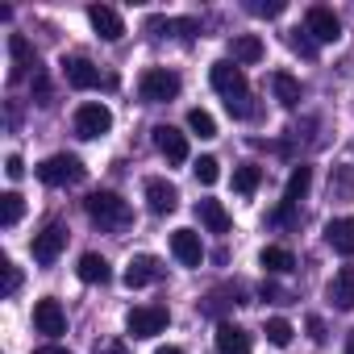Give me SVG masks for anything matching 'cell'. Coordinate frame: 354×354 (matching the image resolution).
<instances>
[{
  "instance_id": "6da1fadb",
  "label": "cell",
  "mask_w": 354,
  "mask_h": 354,
  "mask_svg": "<svg viewBox=\"0 0 354 354\" xmlns=\"http://www.w3.org/2000/svg\"><path fill=\"white\" fill-rule=\"evenodd\" d=\"M88 175V167L75 158V154H50L38 162V180L50 184V188H67V184H80Z\"/></svg>"
},
{
  "instance_id": "7a4b0ae2",
  "label": "cell",
  "mask_w": 354,
  "mask_h": 354,
  "mask_svg": "<svg viewBox=\"0 0 354 354\" xmlns=\"http://www.w3.org/2000/svg\"><path fill=\"white\" fill-rule=\"evenodd\" d=\"M84 209H88V217H92L100 230H117V225L129 221V205H125L117 192H92V196L84 201Z\"/></svg>"
},
{
  "instance_id": "3957f363",
  "label": "cell",
  "mask_w": 354,
  "mask_h": 354,
  "mask_svg": "<svg viewBox=\"0 0 354 354\" xmlns=\"http://www.w3.org/2000/svg\"><path fill=\"white\" fill-rule=\"evenodd\" d=\"M138 96H142L146 104H167V100L180 96V75L167 71V67H150V71H142V80H138Z\"/></svg>"
},
{
  "instance_id": "277c9868",
  "label": "cell",
  "mask_w": 354,
  "mask_h": 354,
  "mask_svg": "<svg viewBox=\"0 0 354 354\" xmlns=\"http://www.w3.org/2000/svg\"><path fill=\"white\" fill-rule=\"evenodd\" d=\"M209 80H213V88L225 96V104H238V100H246V71H242L234 59H221V63H213Z\"/></svg>"
},
{
  "instance_id": "5b68a950",
  "label": "cell",
  "mask_w": 354,
  "mask_h": 354,
  "mask_svg": "<svg viewBox=\"0 0 354 354\" xmlns=\"http://www.w3.org/2000/svg\"><path fill=\"white\" fill-rule=\"evenodd\" d=\"M109 129H113V113H109V104L88 100V104L75 109V133H80V138H104Z\"/></svg>"
},
{
  "instance_id": "8992f818",
  "label": "cell",
  "mask_w": 354,
  "mask_h": 354,
  "mask_svg": "<svg viewBox=\"0 0 354 354\" xmlns=\"http://www.w3.org/2000/svg\"><path fill=\"white\" fill-rule=\"evenodd\" d=\"M167 308H158V304H142V308H129V317H125V329H129V337H154V333H162L167 329Z\"/></svg>"
},
{
  "instance_id": "52a82bcc",
  "label": "cell",
  "mask_w": 354,
  "mask_h": 354,
  "mask_svg": "<svg viewBox=\"0 0 354 354\" xmlns=\"http://www.w3.org/2000/svg\"><path fill=\"white\" fill-rule=\"evenodd\" d=\"M304 34H313V42H337V38H342V21H337L333 9L313 5V9L304 13Z\"/></svg>"
},
{
  "instance_id": "ba28073f",
  "label": "cell",
  "mask_w": 354,
  "mask_h": 354,
  "mask_svg": "<svg viewBox=\"0 0 354 354\" xmlns=\"http://www.w3.org/2000/svg\"><path fill=\"white\" fill-rule=\"evenodd\" d=\"M63 246H67V230H63V225L55 221V225H46V230H42V234L34 238V246H30V250H34V263L50 267V263H55V259L63 254Z\"/></svg>"
},
{
  "instance_id": "9c48e42d",
  "label": "cell",
  "mask_w": 354,
  "mask_h": 354,
  "mask_svg": "<svg viewBox=\"0 0 354 354\" xmlns=\"http://www.w3.org/2000/svg\"><path fill=\"white\" fill-rule=\"evenodd\" d=\"M34 325H38V333H46V337L67 333V313H63V304H59L55 296L38 300V304H34Z\"/></svg>"
},
{
  "instance_id": "30bf717a",
  "label": "cell",
  "mask_w": 354,
  "mask_h": 354,
  "mask_svg": "<svg viewBox=\"0 0 354 354\" xmlns=\"http://www.w3.org/2000/svg\"><path fill=\"white\" fill-rule=\"evenodd\" d=\"M125 288H146V283H154V279H162V263L154 259V254H133L129 263H125Z\"/></svg>"
},
{
  "instance_id": "8fae6325",
  "label": "cell",
  "mask_w": 354,
  "mask_h": 354,
  "mask_svg": "<svg viewBox=\"0 0 354 354\" xmlns=\"http://www.w3.org/2000/svg\"><path fill=\"white\" fill-rule=\"evenodd\" d=\"M146 205L154 217H167V213L180 209V188L167 184V180H146Z\"/></svg>"
},
{
  "instance_id": "7c38bea8",
  "label": "cell",
  "mask_w": 354,
  "mask_h": 354,
  "mask_svg": "<svg viewBox=\"0 0 354 354\" xmlns=\"http://www.w3.org/2000/svg\"><path fill=\"white\" fill-rule=\"evenodd\" d=\"M154 146L167 154V162H188V133L175 125H154Z\"/></svg>"
},
{
  "instance_id": "4fadbf2b",
  "label": "cell",
  "mask_w": 354,
  "mask_h": 354,
  "mask_svg": "<svg viewBox=\"0 0 354 354\" xmlns=\"http://www.w3.org/2000/svg\"><path fill=\"white\" fill-rule=\"evenodd\" d=\"M171 254L180 259L184 267H201V259H205L201 234H196V230H175V234H171Z\"/></svg>"
},
{
  "instance_id": "5bb4252c",
  "label": "cell",
  "mask_w": 354,
  "mask_h": 354,
  "mask_svg": "<svg viewBox=\"0 0 354 354\" xmlns=\"http://www.w3.org/2000/svg\"><path fill=\"white\" fill-rule=\"evenodd\" d=\"M88 21H92V30H96L104 42H121V38H125V21H121L117 9H109V5H92V9H88Z\"/></svg>"
},
{
  "instance_id": "9a60e30c",
  "label": "cell",
  "mask_w": 354,
  "mask_h": 354,
  "mask_svg": "<svg viewBox=\"0 0 354 354\" xmlns=\"http://www.w3.org/2000/svg\"><path fill=\"white\" fill-rule=\"evenodd\" d=\"M325 242H329L337 254L354 259V217H333V221L325 225Z\"/></svg>"
},
{
  "instance_id": "2e32d148",
  "label": "cell",
  "mask_w": 354,
  "mask_h": 354,
  "mask_svg": "<svg viewBox=\"0 0 354 354\" xmlns=\"http://www.w3.org/2000/svg\"><path fill=\"white\" fill-rule=\"evenodd\" d=\"M63 75H67V84L80 88V92H88V88L100 84V71H96L88 59H80V55H75V59H63Z\"/></svg>"
},
{
  "instance_id": "e0dca14e",
  "label": "cell",
  "mask_w": 354,
  "mask_h": 354,
  "mask_svg": "<svg viewBox=\"0 0 354 354\" xmlns=\"http://www.w3.org/2000/svg\"><path fill=\"white\" fill-rule=\"evenodd\" d=\"M329 300H333V308H342V313L354 308V267H342V271L329 279Z\"/></svg>"
},
{
  "instance_id": "ac0fdd59",
  "label": "cell",
  "mask_w": 354,
  "mask_h": 354,
  "mask_svg": "<svg viewBox=\"0 0 354 354\" xmlns=\"http://www.w3.org/2000/svg\"><path fill=\"white\" fill-rule=\"evenodd\" d=\"M217 350L221 354H250V333L230 325V321H221L217 325Z\"/></svg>"
},
{
  "instance_id": "d6986e66",
  "label": "cell",
  "mask_w": 354,
  "mask_h": 354,
  "mask_svg": "<svg viewBox=\"0 0 354 354\" xmlns=\"http://www.w3.org/2000/svg\"><path fill=\"white\" fill-rule=\"evenodd\" d=\"M196 217H201V225H205L209 234H225V230H230V213H225L221 201H201V205H196Z\"/></svg>"
},
{
  "instance_id": "ffe728a7",
  "label": "cell",
  "mask_w": 354,
  "mask_h": 354,
  "mask_svg": "<svg viewBox=\"0 0 354 354\" xmlns=\"http://www.w3.org/2000/svg\"><path fill=\"white\" fill-rule=\"evenodd\" d=\"M9 59H13V80H21L34 67V46L21 34H9Z\"/></svg>"
},
{
  "instance_id": "44dd1931",
  "label": "cell",
  "mask_w": 354,
  "mask_h": 354,
  "mask_svg": "<svg viewBox=\"0 0 354 354\" xmlns=\"http://www.w3.org/2000/svg\"><path fill=\"white\" fill-rule=\"evenodd\" d=\"M271 92H275V100H279L283 109H296V104H300V84H296L288 71H271Z\"/></svg>"
},
{
  "instance_id": "7402d4cb",
  "label": "cell",
  "mask_w": 354,
  "mask_h": 354,
  "mask_svg": "<svg viewBox=\"0 0 354 354\" xmlns=\"http://www.w3.org/2000/svg\"><path fill=\"white\" fill-rule=\"evenodd\" d=\"M308 188H313V167H304V162H300V167H292V175H288L283 201H288V205H296V201H300V196H304Z\"/></svg>"
},
{
  "instance_id": "603a6c76",
  "label": "cell",
  "mask_w": 354,
  "mask_h": 354,
  "mask_svg": "<svg viewBox=\"0 0 354 354\" xmlns=\"http://www.w3.org/2000/svg\"><path fill=\"white\" fill-rule=\"evenodd\" d=\"M259 59H263V38H254V34L234 38V63H238V67H250V63H259Z\"/></svg>"
},
{
  "instance_id": "cb8c5ba5",
  "label": "cell",
  "mask_w": 354,
  "mask_h": 354,
  "mask_svg": "<svg viewBox=\"0 0 354 354\" xmlns=\"http://www.w3.org/2000/svg\"><path fill=\"white\" fill-rule=\"evenodd\" d=\"M259 263H263L271 275H288V271L296 267V259H292V250H288V246H267V250L259 254Z\"/></svg>"
},
{
  "instance_id": "d4e9b609",
  "label": "cell",
  "mask_w": 354,
  "mask_h": 354,
  "mask_svg": "<svg viewBox=\"0 0 354 354\" xmlns=\"http://www.w3.org/2000/svg\"><path fill=\"white\" fill-rule=\"evenodd\" d=\"M259 184H263V167H259V162H242V167L234 171V192L250 196V192H259Z\"/></svg>"
},
{
  "instance_id": "484cf974",
  "label": "cell",
  "mask_w": 354,
  "mask_h": 354,
  "mask_svg": "<svg viewBox=\"0 0 354 354\" xmlns=\"http://www.w3.org/2000/svg\"><path fill=\"white\" fill-rule=\"evenodd\" d=\"M75 271H80V279H84V283H109V275H113V271H109V263H104L100 254H84Z\"/></svg>"
},
{
  "instance_id": "4316f807",
  "label": "cell",
  "mask_w": 354,
  "mask_h": 354,
  "mask_svg": "<svg viewBox=\"0 0 354 354\" xmlns=\"http://www.w3.org/2000/svg\"><path fill=\"white\" fill-rule=\"evenodd\" d=\"M21 213H26V201H21L17 192H5V196H0V225H5V230H13V225L21 221Z\"/></svg>"
},
{
  "instance_id": "83f0119b",
  "label": "cell",
  "mask_w": 354,
  "mask_h": 354,
  "mask_svg": "<svg viewBox=\"0 0 354 354\" xmlns=\"http://www.w3.org/2000/svg\"><path fill=\"white\" fill-rule=\"evenodd\" d=\"M192 171H196V184H205V188L221 180V162H217L213 154H201V158L192 162Z\"/></svg>"
},
{
  "instance_id": "f1b7e54d",
  "label": "cell",
  "mask_w": 354,
  "mask_h": 354,
  "mask_svg": "<svg viewBox=\"0 0 354 354\" xmlns=\"http://www.w3.org/2000/svg\"><path fill=\"white\" fill-rule=\"evenodd\" d=\"M263 333H267V342H271V346H279V350H283V346H292V333H296V329H292V321H283V317H271Z\"/></svg>"
},
{
  "instance_id": "f546056e",
  "label": "cell",
  "mask_w": 354,
  "mask_h": 354,
  "mask_svg": "<svg viewBox=\"0 0 354 354\" xmlns=\"http://www.w3.org/2000/svg\"><path fill=\"white\" fill-rule=\"evenodd\" d=\"M150 30H158V34H180V38H192L201 26H196L192 17H167V21H154Z\"/></svg>"
},
{
  "instance_id": "4dcf8cb0",
  "label": "cell",
  "mask_w": 354,
  "mask_h": 354,
  "mask_svg": "<svg viewBox=\"0 0 354 354\" xmlns=\"http://www.w3.org/2000/svg\"><path fill=\"white\" fill-rule=\"evenodd\" d=\"M188 129H192L196 138H217V121H213V113H205V109H192V113H188Z\"/></svg>"
},
{
  "instance_id": "1f68e13d",
  "label": "cell",
  "mask_w": 354,
  "mask_h": 354,
  "mask_svg": "<svg viewBox=\"0 0 354 354\" xmlns=\"http://www.w3.org/2000/svg\"><path fill=\"white\" fill-rule=\"evenodd\" d=\"M246 9H250L254 17H279L288 5H283V0H271V5H259V0H254V5H246Z\"/></svg>"
},
{
  "instance_id": "d6a6232c",
  "label": "cell",
  "mask_w": 354,
  "mask_h": 354,
  "mask_svg": "<svg viewBox=\"0 0 354 354\" xmlns=\"http://www.w3.org/2000/svg\"><path fill=\"white\" fill-rule=\"evenodd\" d=\"M0 267H5V296H13V292L21 288V271H17V267H13L9 259H5V263H0Z\"/></svg>"
},
{
  "instance_id": "836d02e7",
  "label": "cell",
  "mask_w": 354,
  "mask_h": 354,
  "mask_svg": "<svg viewBox=\"0 0 354 354\" xmlns=\"http://www.w3.org/2000/svg\"><path fill=\"white\" fill-rule=\"evenodd\" d=\"M5 175H9V180H21V175H26V162H21V154H9V158H5Z\"/></svg>"
},
{
  "instance_id": "e575fe53",
  "label": "cell",
  "mask_w": 354,
  "mask_h": 354,
  "mask_svg": "<svg viewBox=\"0 0 354 354\" xmlns=\"http://www.w3.org/2000/svg\"><path fill=\"white\" fill-rule=\"evenodd\" d=\"M304 325H308V337H313V342L321 346V342H325V321H321V317H308Z\"/></svg>"
},
{
  "instance_id": "d590c367",
  "label": "cell",
  "mask_w": 354,
  "mask_h": 354,
  "mask_svg": "<svg viewBox=\"0 0 354 354\" xmlns=\"http://www.w3.org/2000/svg\"><path fill=\"white\" fill-rule=\"evenodd\" d=\"M96 354H129V346L125 342H104V346H96Z\"/></svg>"
},
{
  "instance_id": "8d00e7d4",
  "label": "cell",
  "mask_w": 354,
  "mask_h": 354,
  "mask_svg": "<svg viewBox=\"0 0 354 354\" xmlns=\"http://www.w3.org/2000/svg\"><path fill=\"white\" fill-rule=\"evenodd\" d=\"M292 46H296V50H300V55H313V50H317V46H313V42H308V38H304V34H296V38H292Z\"/></svg>"
},
{
  "instance_id": "74e56055",
  "label": "cell",
  "mask_w": 354,
  "mask_h": 354,
  "mask_svg": "<svg viewBox=\"0 0 354 354\" xmlns=\"http://www.w3.org/2000/svg\"><path fill=\"white\" fill-rule=\"evenodd\" d=\"M34 354H71V350H59V346H42V350H34Z\"/></svg>"
},
{
  "instance_id": "f35d334b",
  "label": "cell",
  "mask_w": 354,
  "mask_h": 354,
  "mask_svg": "<svg viewBox=\"0 0 354 354\" xmlns=\"http://www.w3.org/2000/svg\"><path fill=\"white\" fill-rule=\"evenodd\" d=\"M154 354H184V350H180V346H158Z\"/></svg>"
},
{
  "instance_id": "ab89813d",
  "label": "cell",
  "mask_w": 354,
  "mask_h": 354,
  "mask_svg": "<svg viewBox=\"0 0 354 354\" xmlns=\"http://www.w3.org/2000/svg\"><path fill=\"white\" fill-rule=\"evenodd\" d=\"M346 354H354V333H350V337H346Z\"/></svg>"
}]
</instances>
